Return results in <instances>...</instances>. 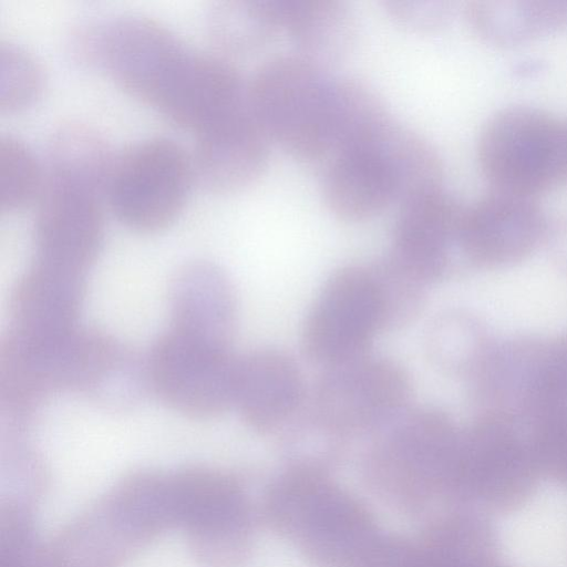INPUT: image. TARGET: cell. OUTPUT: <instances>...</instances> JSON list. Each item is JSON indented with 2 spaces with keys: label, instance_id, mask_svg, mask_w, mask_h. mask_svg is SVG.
<instances>
[{
  "label": "cell",
  "instance_id": "1",
  "mask_svg": "<svg viewBox=\"0 0 567 567\" xmlns=\"http://www.w3.org/2000/svg\"><path fill=\"white\" fill-rule=\"evenodd\" d=\"M169 475L138 470L66 525L45 549L47 567H123L175 527Z\"/></svg>",
  "mask_w": 567,
  "mask_h": 567
},
{
  "label": "cell",
  "instance_id": "2",
  "mask_svg": "<svg viewBox=\"0 0 567 567\" xmlns=\"http://www.w3.org/2000/svg\"><path fill=\"white\" fill-rule=\"evenodd\" d=\"M65 47L74 63L103 71L153 107L188 52L169 28L140 13L82 19L70 28Z\"/></svg>",
  "mask_w": 567,
  "mask_h": 567
},
{
  "label": "cell",
  "instance_id": "3",
  "mask_svg": "<svg viewBox=\"0 0 567 567\" xmlns=\"http://www.w3.org/2000/svg\"><path fill=\"white\" fill-rule=\"evenodd\" d=\"M321 69L297 53L271 56L254 72L245 92L247 109L267 136L295 157L327 155Z\"/></svg>",
  "mask_w": 567,
  "mask_h": 567
},
{
  "label": "cell",
  "instance_id": "4",
  "mask_svg": "<svg viewBox=\"0 0 567 567\" xmlns=\"http://www.w3.org/2000/svg\"><path fill=\"white\" fill-rule=\"evenodd\" d=\"M566 120L525 105L504 107L482 127L481 169L493 188L534 197L564 183Z\"/></svg>",
  "mask_w": 567,
  "mask_h": 567
},
{
  "label": "cell",
  "instance_id": "5",
  "mask_svg": "<svg viewBox=\"0 0 567 567\" xmlns=\"http://www.w3.org/2000/svg\"><path fill=\"white\" fill-rule=\"evenodd\" d=\"M194 179L192 155L174 140L150 137L115 155L105 199L126 227L157 233L178 217Z\"/></svg>",
  "mask_w": 567,
  "mask_h": 567
},
{
  "label": "cell",
  "instance_id": "6",
  "mask_svg": "<svg viewBox=\"0 0 567 567\" xmlns=\"http://www.w3.org/2000/svg\"><path fill=\"white\" fill-rule=\"evenodd\" d=\"M384 327V306L370 267H346L315 300L302 329L303 351L326 368L344 363L364 355Z\"/></svg>",
  "mask_w": 567,
  "mask_h": 567
},
{
  "label": "cell",
  "instance_id": "7",
  "mask_svg": "<svg viewBox=\"0 0 567 567\" xmlns=\"http://www.w3.org/2000/svg\"><path fill=\"white\" fill-rule=\"evenodd\" d=\"M175 527L184 530L193 556L206 567H229L246 534V505L238 484L206 466L169 475Z\"/></svg>",
  "mask_w": 567,
  "mask_h": 567
},
{
  "label": "cell",
  "instance_id": "8",
  "mask_svg": "<svg viewBox=\"0 0 567 567\" xmlns=\"http://www.w3.org/2000/svg\"><path fill=\"white\" fill-rule=\"evenodd\" d=\"M410 394L403 368L364 354L327 368L313 391L312 421L340 434L371 430L396 421Z\"/></svg>",
  "mask_w": 567,
  "mask_h": 567
},
{
  "label": "cell",
  "instance_id": "9",
  "mask_svg": "<svg viewBox=\"0 0 567 567\" xmlns=\"http://www.w3.org/2000/svg\"><path fill=\"white\" fill-rule=\"evenodd\" d=\"M148 386L169 409L213 419L234 405L237 359L173 330L157 338L146 359Z\"/></svg>",
  "mask_w": 567,
  "mask_h": 567
},
{
  "label": "cell",
  "instance_id": "10",
  "mask_svg": "<svg viewBox=\"0 0 567 567\" xmlns=\"http://www.w3.org/2000/svg\"><path fill=\"white\" fill-rule=\"evenodd\" d=\"M102 192L45 174L33 227L34 260L85 274L104 236Z\"/></svg>",
  "mask_w": 567,
  "mask_h": 567
},
{
  "label": "cell",
  "instance_id": "11",
  "mask_svg": "<svg viewBox=\"0 0 567 567\" xmlns=\"http://www.w3.org/2000/svg\"><path fill=\"white\" fill-rule=\"evenodd\" d=\"M245 92L238 70L228 60L188 50L154 109L197 134L240 107Z\"/></svg>",
  "mask_w": 567,
  "mask_h": 567
},
{
  "label": "cell",
  "instance_id": "12",
  "mask_svg": "<svg viewBox=\"0 0 567 567\" xmlns=\"http://www.w3.org/2000/svg\"><path fill=\"white\" fill-rule=\"evenodd\" d=\"M196 135L192 154L195 178L210 192L240 190L254 183L267 165L270 138L246 101Z\"/></svg>",
  "mask_w": 567,
  "mask_h": 567
},
{
  "label": "cell",
  "instance_id": "13",
  "mask_svg": "<svg viewBox=\"0 0 567 567\" xmlns=\"http://www.w3.org/2000/svg\"><path fill=\"white\" fill-rule=\"evenodd\" d=\"M171 330L198 343L229 350L237 327V301L226 274L215 264L183 265L169 286Z\"/></svg>",
  "mask_w": 567,
  "mask_h": 567
},
{
  "label": "cell",
  "instance_id": "14",
  "mask_svg": "<svg viewBox=\"0 0 567 567\" xmlns=\"http://www.w3.org/2000/svg\"><path fill=\"white\" fill-rule=\"evenodd\" d=\"M463 207L443 187L400 203L390 257L423 282L436 278L457 241Z\"/></svg>",
  "mask_w": 567,
  "mask_h": 567
},
{
  "label": "cell",
  "instance_id": "15",
  "mask_svg": "<svg viewBox=\"0 0 567 567\" xmlns=\"http://www.w3.org/2000/svg\"><path fill=\"white\" fill-rule=\"evenodd\" d=\"M84 275L33 259L11 291L9 329L40 339L74 329L85 296Z\"/></svg>",
  "mask_w": 567,
  "mask_h": 567
},
{
  "label": "cell",
  "instance_id": "16",
  "mask_svg": "<svg viewBox=\"0 0 567 567\" xmlns=\"http://www.w3.org/2000/svg\"><path fill=\"white\" fill-rule=\"evenodd\" d=\"M544 228L534 197L493 188L463 207L457 243L474 258L508 257L529 248Z\"/></svg>",
  "mask_w": 567,
  "mask_h": 567
},
{
  "label": "cell",
  "instance_id": "17",
  "mask_svg": "<svg viewBox=\"0 0 567 567\" xmlns=\"http://www.w3.org/2000/svg\"><path fill=\"white\" fill-rule=\"evenodd\" d=\"M303 383L296 362L277 350H258L237 359L234 405L258 431L284 425L297 412Z\"/></svg>",
  "mask_w": 567,
  "mask_h": 567
},
{
  "label": "cell",
  "instance_id": "18",
  "mask_svg": "<svg viewBox=\"0 0 567 567\" xmlns=\"http://www.w3.org/2000/svg\"><path fill=\"white\" fill-rule=\"evenodd\" d=\"M322 195L328 208L347 220L369 218L396 200L391 173L372 143L332 157Z\"/></svg>",
  "mask_w": 567,
  "mask_h": 567
},
{
  "label": "cell",
  "instance_id": "19",
  "mask_svg": "<svg viewBox=\"0 0 567 567\" xmlns=\"http://www.w3.org/2000/svg\"><path fill=\"white\" fill-rule=\"evenodd\" d=\"M284 30L296 53L319 69L343 61L358 39L355 16L339 0H284Z\"/></svg>",
  "mask_w": 567,
  "mask_h": 567
},
{
  "label": "cell",
  "instance_id": "20",
  "mask_svg": "<svg viewBox=\"0 0 567 567\" xmlns=\"http://www.w3.org/2000/svg\"><path fill=\"white\" fill-rule=\"evenodd\" d=\"M378 93L362 81L341 78L328 81L324 103L327 155L371 144L391 122Z\"/></svg>",
  "mask_w": 567,
  "mask_h": 567
},
{
  "label": "cell",
  "instance_id": "21",
  "mask_svg": "<svg viewBox=\"0 0 567 567\" xmlns=\"http://www.w3.org/2000/svg\"><path fill=\"white\" fill-rule=\"evenodd\" d=\"M465 18L484 40L514 44L567 27V0H473Z\"/></svg>",
  "mask_w": 567,
  "mask_h": 567
},
{
  "label": "cell",
  "instance_id": "22",
  "mask_svg": "<svg viewBox=\"0 0 567 567\" xmlns=\"http://www.w3.org/2000/svg\"><path fill=\"white\" fill-rule=\"evenodd\" d=\"M114 157L95 128L66 121L49 136L47 174L85 184L105 195Z\"/></svg>",
  "mask_w": 567,
  "mask_h": 567
},
{
  "label": "cell",
  "instance_id": "23",
  "mask_svg": "<svg viewBox=\"0 0 567 567\" xmlns=\"http://www.w3.org/2000/svg\"><path fill=\"white\" fill-rule=\"evenodd\" d=\"M206 31L221 51L249 53L284 30V0H223L206 14Z\"/></svg>",
  "mask_w": 567,
  "mask_h": 567
},
{
  "label": "cell",
  "instance_id": "24",
  "mask_svg": "<svg viewBox=\"0 0 567 567\" xmlns=\"http://www.w3.org/2000/svg\"><path fill=\"white\" fill-rule=\"evenodd\" d=\"M372 144L388 165L400 203L442 187V159L421 134L391 121Z\"/></svg>",
  "mask_w": 567,
  "mask_h": 567
},
{
  "label": "cell",
  "instance_id": "25",
  "mask_svg": "<svg viewBox=\"0 0 567 567\" xmlns=\"http://www.w3.org/2000/svg\"><path fill=\"white\" fill-rule=\"evenodd\" d=\"M44 178L28 145L12 135H1L0 209L12 213L37 204Z\"/></svg>",
  "mask_w": 567,
  "mask_h": 567
},
{
  "label": "cell",
  "instance_id": "26",
  "mask_svg": "<svg viewBox=\"0 0 567 567\" xmlns=\"http://www.w3.org/2000/svg\"><path fill=\"white\" fill-rule=\"evenodd\" d=\"M44 75L41 64L25 49L0 41V109L16 112L32 104L41 94Z\"/></svg>",
  "mask_w": 567,
  "mask_h": 567
},
{
  "label": "cell",
  "instance_id": "27",
  "mask_svg": "<svg viewBox=\"0 0 567 567\" xmlns=\"http://www.w3.org/2000/svg\"><path fill=\"white\" fill-rule=\"evenodd\" d=\"M40 547L32 514L17 499L0 506V567H47L45 550Z\"/></svg>",
  "mask_w": 567,
  "mask_h": 567
},
{
  "label": "cell",
  "instance_id": "28",
  "mask_svg": "<svg viewBox=\"0 0 567 567\" xmlns=\"http://www.w3.org/2000/svg\"><path fill=\"white\" fill-rule=\"evenodd\" d=\"M386 12L401 25L416 31H434L451 17V3L445 0H386Z\"/></svg>",
  "mask_w": 567,
  "mask_h": 567
},
{
  "label": "cell",
  "instance_id": "29",
  "mask_svg": "<svg viewBox=\"0 0 567 567\" xmlns=\"http://www.w3.org/2000/svg\"><path fill=\"white\" fill-rule=\"evenodd\" d=\"M565 172L567 178V124H566V137H565Z\"/></svg>",
  "mask_w": 567,
  "mask_h": 567
}]
</instances>
